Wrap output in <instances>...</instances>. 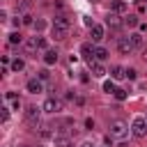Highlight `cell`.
Returning <instances> with one entry per match:
<instances>
[{
  "label": "cell",
  "mask_w": 147,
  "mask_h": 147,
  "mask_svg": "<svg viewBox=\"0 0 147 147\" xmlns=\"http://www.w3.org/2000/svg\"><path fill=\"white\" fill-rule=\"evenodd\" d=\"M115 90H117V87H115V80H113V78H110V80H103V92H106V94H115Z\"/></svg>",
  "instance_id": "cell-20"
},
{
  "label": "cell",
  "mask_w": 147,
  "mask_h": 147,
  "mask_svg": "<svg viewBox=\"0 0 147 147\" xmlns=\"http://www.w3.org/2000/svg\"><path fill=\"white\" fill-rule=\"evenodd\" d=\"M126 78H129V80H136V78H138V71H136V69H126Z\"/></svg>",
  "instance_id": "cell-30"
},
{
  "label": "cell",
  "mask_w": 147,
  "mask_h": 147,
  "mask_svg": "<svg viewBox=\"0 0 147 147\" xmlns=\"http://www.w3.org/2000/svg\"><path fill=\"white\" fill-rule=\"evenodd\" d=\"M39 136H41V138H53L51 126H48V124H41V126H39Z\"/></svg>",
  "instance_id": "cell-22"
},
{
  "label": "cell",
  "mask_w": 147,
  "mask_h": 147,
  "mask_svg": "<svg viewBox=\"0 0 147 147\" xmlns=\"http://www.w3.org/2000/svg\"><path fill=\"white\" fill-rule=\"evenodd\" d=\"M69 28H71L69 16L57 14V16L53 18V25H51V34H53V39H55V41H64V39L69 37Z\"/></svg>",
  "instance_id": "cell-1"
},
{
  "label": "cell",
  "mask_w": 147,
  "mask_h": 147,
  "mask_svg": "<svg viewBox=\"0 0 147 147\" xmlns=\"http://www.w3.org/2000/svg\"><path fill=\"white\" fill-rule=\"evenodd\" d=\"M21 21H23V25H34L32 14H21Z\"/></svg>",
  "instance_id": "cell-25"
},
{
  "label": "cell",
  "mask_w": 147,
  "mask_h": 147,
  "mask_svg": "<svg viewBox=\"0 0 147 147\" xmlns=\"http://www.w3.org/2000/svg\"><path fill=\"white\" fill-rule=\"evenodd\" d=\"M37 74H39V80H41V83L51 80V74H48V69H41V71H37Z\"/></svg>",
  "instance_id": "cell-26"
},
{
  "label": "cell",
  "mask_w": 147,
  "mask_h": 147,
  "mask_svg": "<svg viewBox=\"0 0 147 147\" xmlns=\"http://www.w3.org/2000/svg\"><path fill=\"white\" fill-rule=\"evenodd\" d=\"M53 142H55V147H74L71 138H67V136H55Z\"/></svg>",
  "instance_id": "cell-17"
},
{
  "label": "cell",
  "mask_w": 147,
  "mask_h": 147,
  "mask_svg": "<svg viewBox=\"0 0 147 147\" xmlns=\"http://www.w3.org/2000/svg\"><path fill=\"white\" fill-rule=\"evenodd\" d=\"M85 129H90V131L94 129V119H92V117H87V119H85Z\"/></svg>",
  "instance_id": "cell-31"
},
{
  "label": "cell",
  "mask_w": 147,
  "mask_h": 147,
  "mask_svg": "<svg viewBox=\"0 0 147 147\" xmlns=\"http://www.w3.org/2000/svg\"><path fill=\"white\" fill-rule=\"evenodd\" d=\"M110 11H115V14L124 16V14L129 11V5H126L124 0H113V2H110Z\"/></svg>",
  "instance_id": "cell-11"
},
{
  "label": "cell",
  "mask_w": 147,
  "mask_h": 147,
  "mask_svg": "<svg viewBox=\"0 0 147 147\" xmlns=\"http://www.w3.org/2000/svg\"><path fill=\"white\" fill-rule=\"evenodd\" d=\"M34 39H37V46H39V51H44V53H46V51H48V44H46V39H44V37H39V34H37Z\"/></svg>",
  "instance_id": "cell-24"
},
{
  "label": "cell",
  "mask_w": 147,
  "mask_h": 147,
  "mask_svg": "<svg viewBox=\"0 0 147 147\" xmlns=\"http://www.w3.org/2000/svg\"><path fill=\"white\" fill-rule=\"evenodd\" d=\"M80 147H94V145H92L90 140H85V142H80Z\"/></svg>",
  "instance_id": "cell-33"
},
{
  "label": "cell",
  "mask_w": 147,
  "mask_h": 147,
  "mask_svg": "<svg viewBox=\"0 0 147 147\" xmlns=\"http://www.w3.org/2000/svg\"><path fill=\"white\" fill-rule=\"evenodd\" d=\"M55 62H57V51H51V48H48V51L44 53V64H46V67H53Z\"/></svg>",
  "instance_id": "cell-16"
},
{
  "label": "cell",
  "mask_w": 147,
  "mask_h": 147,
  "mask_svg": "<svg viewBox=\"0 0 147 147\" xmlns=\"http://www.w3.org/2000/svg\"><path fill=\"white\" fill-rule=\"evenodd\" d=\"M129 37H131V44H133L136 48H145V39H142V34H140V32H131Z\"/></svg>",
  "instance_id": "cell-18"
},
{
  "label": "cell",
  "mask_w": 147,
  "mask_h": 147,
  "mask_svg": "<svg viewBox=\"0 0 147 147\" xmlns=\"http://www.w3.org/2000/svg\"><path fill=\"white\" fill-rule=\"evenodd\" d=\"M129 126L124 124V122H119V119H115V122H110L108 124V136L110 138H117V140H124L126 136H129Z\"/></svg>",
  "instance_id": "cell-3"
},
{
  "label": "cell",
  "mask_w": 147,
  "mask_h": 147,
  "mask_svg": "<svg viewBox=\"0 0 147 147\" xmlns=\"http://www.w3.org/2000/svg\"><path fill=\"white\" fill-rule=\"evenodd\" d=\"M94 57H96V62H106L108 60V48H103V46H94Z\"/></svg>",
  "instance_id": "cell-15"
},
{
  "label": "cell",
  "mask_w": 147,
  "mask_h": 147,
  "mask_svg": "<svg viewBox=\"0 0 147 147\" xmlns=\"http://www.w3.org/2000/svg\"><path fill=\"white\" fill-rule=\"evenodd\" d=\"M142 60H145V62H147V46H145V48H142Z\"/></svg>",
  "instance_id": "cell-34"
},
{
  "label": "cell",
  "mask_w": 147,
  "mask_h": 147,
  "mask_svg": "<svg viewBox=\"0 0 147 147\" xmlns=\"http://www.w3.org/2000/svg\"><path fill=\"white\" fill-rule=\"evenodd\" d=\"M41 108H44V113H48V115H57V113L64 110V101L57 99V96H48V99L44 101Z\"/></svg>",
  "instance_id": "cell-4"
},
{
  "label": "cell",
  "mask_w": 147,
  "mask_h": 147,
  "mask_svg": "<svg viewBox=\"0 0 147 147\" xmlns=\"http://www.w3.org/2000/svg\"><path fill=\"white\" fill-rule=\"evenodd\" d=\"M23 51H25L28 55H34V53L39 51V46H37V39L32 37V39H28V41H23Z\"/></svg>",
  "instance_id": "cell-13"
},
{
  "label": "cell",
  "mask_w": 147,
  "mask_h": 147,
  "mask_svg": "<svg viewBox=\"0 0 147 147\" xmlns=\"http://www.w3.org/2000/svg\"><path fill=\"white\" fill-rule=\"evenodd\" d=\"M115 46H117V51H119L122 55H131V53L136 51V46L131 44V37H117Z\"/></svg>",
  "instance_id": "cell-6"
},
{
  "label": "cell",
  "mask_w": 147,
  "mask_h": 147,
  "mask_svg": "<svg viewBox=\"0 0 147 147\" xmlns=\"http://www.w3.org/2000/svg\"><path fill=\"white\" fill-rule=\"evenodd\" d=\"M18 147H28V145H18Z\"/></svg>",
  "instance_id": "cell-35"
},
{
  "label": "cell",
  "mask_w": 147,
  "mask_h": 147,
  "mask_svg": "<svg viewBox=\"0 0 147 147\" xmlns=\"http://www.w3.org/2000/svg\"><path fill=\"white\" fill-rule=\"evenodd\" d=\"M110 78H113V80H122V78H126V69L119 67V64L110 67Z\"/></svg>",
  "instance_id": "cell-12"
},
{
  "label": "cell",
  "mask_w": 147,
  "mask_h": 147,
  "mask_svg": "<svg viewBox=\"0 0 147 147\" xmlns=\"http://www.w3.org/2000/svg\"><path fill=\"white\" fill-rule=\"evenodd\" d=\"M0 119H2V122H7V119H9V108H7V106H2V108H0Z\"/></svg>",
  "instance_id": "cell-29"
},
{
  "label": "cell",
  "mask_w": 147,
  "mask_h": 147,
  "mask_svg": "<svg viewBox=\"0 0 147 147\" xmlns=\"http://www.w3.org/2000/svg\"><path fill=\"white\" fill-rule=\"evenodd\" d=\"M90 69H92V76H94V78H103V76H106L103 62H94V64H90Z\"/></svg>",
  "instance_id": "cell-14"
},
{
  "label": "cell",
  "mask_w": 147,
  "mask_h": 147,
  "mask_svg": "<svg viewBox=\"0 0 147 147\" xmlns=\"http://www.w3.org/2000/svg\"><path fill=\"white\" fill-rule=\"evenodd\" d=\"M9 44H23V37L18 32H9Z\"/></svg>",
  "instance_id": "cell-23"
},
{
  "label": "cell",
  "mask_w": 147,
  "mask_h": 147,
  "mask_svg": "<svg viewBox=\"0 0 147 147\" xmlns=\"http://www.w3.org/2000/svg\"><path fill=\"white\" fill-rule=\"evenodd\" d=\"M32 28H34V30H37V32H41V30H44V28H46V21H41V18H37V21H34V25H32Z\"/></svg>",
  "instance_id": "cell-27"
},
{
  "label": "cell",
  "mask_w": 147,
  "mask_h": 147,
  "mask_svg": "<svg viewBox=\"0 0 147 147\" xmlns=\"http://www.w3.org/2000/svg\"><path fill=\"white\" fill-rule=\"evenodd\" d=\"M25 90H28L30 94H39V92H44V83H41L39 78H30V80L25 83Z\"/></svg>",
  "instance_id": "cell-9"
},
{
  "label": "cell",
  "mask_w": 147,
  "mask_h": 147,
  "mask_svg": "<svg viewBox=\"0 0 147 147\" xmlns=\"http://www.w3.org/2000/svg\"><path fill=\"white\" fill-rule=\"evenodd\" d=\"M41 113H44V108H37V106H28L25 110H23V119L32 126V129H37V126H41Z\"/></svg>",
  "instance_id": "cell-2"
},
{
  "label": "cell",
  "mask_w": 147,
  "mask_h": 147,
  "mask_svg": "<svg viewBox=\"0 0 147 147\" xmlns=\"http://www.w3.org/2000/svg\"><path fill=\"white\" fill-rule=\"evenodd\" d=\"M113 96H115L117 101H124V99H126V90H115V94H113Z\"/></svg>",
  "instance_id": "cell-28"
},
{
  "label": "cell",
  "mask_w": 147,
  "mask_h": 147,
  "mask_svg": "<svg viewBox=\"0 0 147 147\" xmlns=\"http://www.w3.org/2000/svg\"><path fill=\"white\" fill-rule=\"evenodd\" d=\"M131 133H133V138H145L147 136V119L145 117H133V122H131Z\"/></svg>",
  "instance_id": "cell-5"
},
{
  "label": "cell",
  "mask_w": 147,
  "mask_h": 147,
  "mask_svg": "<svg viewBox=\"0 0 147 147\" xmlns=\"http://www.w3.org/2000/svg\"><path fill=\"white\" fill-rule=\"evenodd\" d=\"M2 64L7 67V64H11V60H9V55H2Z\"/></svg>",
  "instance_id": "cell-32"
},
{
  "label": "cell",
  "mask_w": 147,
  "mask_h": 147,
  "mask_svg": "<svg viewBox=\"0 0 147 147\" xmlns=\"http://www.w3.org/2000/svg\"><path fill=\"white\" fill-rule=\"evenodd\" d=\"M140 21H138V16L136 14H129V16H124V25H129V28H133V25H138Z\"/></svg>",
  "instance_id": "cell-21"
},
{
  "label": "cell",
  "mask_w": 147,
  "mask_h": 147,
  "mask_svg": "<svg viewBox=\"0 0 147 147\" xmlns=\"http://www.w3.org/2000/svg\"><path fill=\"white\" fill-rule=\"evenodd\" d=\"M23 69H25V62H23L21 57L11 60V71H16V74H18V71H23Z\"/></svg>",
  "instance_id": "cell-19"
},
{
  "label": "cell",
  "mask_w": 147,
  "mask_h": 147,
  "mask_svg": "<svg viewBox=\"0 0 147 147\" xmlns=\"http://www.w3.org/2000/svg\"><path fill=\"white\" fill-rule=\"evenodd\" d=\"M145 119H147V117H145Z\"/></svg>",
  "instance_id": "cell-36"
},
{
  "label": "cell",
  "mask_w": 147,
  "mask_h": 147,
  "mask_svg": "<svg viewBox=\"0 0 147 147\" xmlns=\"http://www.w3.org/2000/svg\"><path fill=\"white\" fill-rule=\"evenodd\" d=\"M90 32H92V41L94 44H101L106 39V28L103 25H94V28H90Z\"/></svg>",
  "instance_id": "cell-10"
},
{
  "label": "cell",
  "mask_w": 147,
  "mask_h": 147,
  "mask_svg": "<svg viewBox=\"0 0 147 147\" xmlns=\"http://www.w3.org/2000/svg\"><path fill=\"white\" fill-rule=\"evenodd\" d=\"M94 46H96V44H83V46H80V57L87 62V67L96 62V57H94Z\"/></svg>",
  "instance_id": "cell-7"
},
{
  "label": "cell",
  "mask_w": 147,
  "mask_h": 147,
  "mask_svg": "<svg viewBox=\"0 0 147 147\" xmlns=\"http://www.w3.org/2000/svg\"><path fill=\"white\" fill-rule=\"evenodd\" d=\"M106 25H108L110 30H119V28L124 25V18H122L119 14H115V11H108V16H106Z\"/></svg>",
  "instance_id": "cell-8"
}]
</instances>
